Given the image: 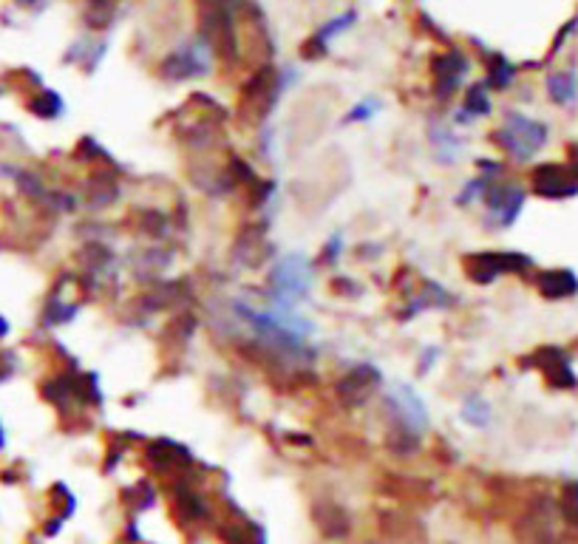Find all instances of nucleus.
Instances as JSON below:
<instances>
[{
	"instance_id": "1",
	"label": "nucleus",
	"mask_w": 578,
	"mask_h": 544,
	"mask_svg": "<svg viewBox=\"0 0 578 544\" xmlns=\"http://www.w3.org/2000/svg\"><path fill=\"white\" fill-rule=\"evenodd\" d=\"M315 281L312 258L304 253L281 255L267 272V298L278 312H298L309 301V287Z\"/></svg>"
},
{
	"instance_id": "2",
	"label": "nucleus",
	"mask_w": 578,
	"mask_h": 544,
	"mask_svg": "<svg viewBox=\"0 0 578 544\" xmlns=\"http://www.w3.org/2000/svg\"><path fill=\"white\" fill-rule=\"evenodd\" d=\"M490 142L514 162H533L550 142V128L522 111H505V120L490 130Z\"/></svg>"
},
{
	"instance_id": "3",
	"label": "nucleus",
	"mask_w": 578,
	"mask_h": 544,
	"mask_svg": "<svg viewBox=\"0 0 578 544\" xmlns=\"http://www.w3.org/2000/svg\"><path fill=\"white\" fill-rule=\"evenodd\" d=\"M239 4L241 0H202L199 35L210 46L213 57H222L224 63H236L241 54L239 23H236Z\"/></svg>"
},
{
	"instance_id": "4",
	"label": "nucleus",
	"mask_w": 578,
	"mask_h": 544,
	"mask_svg": "<svg viewBox=\"0 0 578 544\" xmlns=\"http://www.w3.org/2000/svg\"><path fill=\"white\" fill-rule=\"evenodd\" d=\"M462 264H465V275L479 287H488L505 275H524L533 270V258L519 250H479L462 258Z\"/></svg>"
},
{
	"instance_id": "5",
	"label": "nucleus",
	"mask_w": 578,
	"mask_h": 544,
	"mask_svg": "<svg viewBox=\"0 0 578 544\" xmlns=\"http://www.w3.org/2000/svg\"><path fill=\"white\" fill-rule=\"evenodd\" d=\"M287 74H278L272 65H261V69L241 86V117L250 122H264L275 108L278 96L284 94Z\"/></svg>"
},
{
	"instance_id": "6",
	"label": "nucleus",
	"mask_w": 578,
	"mask_h": 544,
	"mask_svg": "<svg viewBox=\"0 0 578 544\" xmlns=\"http://www.w3.org/2000/svg\"><path fill=\"white\" fill-rule=\"evenodd\" d=\"M485 224L493 230H510L519 216L524 213L527 205V190L519 181L510 179H493L488 190H485Z\"/></svg>"
},
{
	"instance_id": "7",
	"label": "nucleus",
	"mask_w": 578,
	"mask_h": 544,
	"mask_svg": "<svg viewBox=\"0 0 578 544\" xmlns=\"http://www.w3.org/2000/svg\"><path fill=\"white\" fill-rule=\"evenodd\" d=\"M213 65V52L202 35H196L176 46L173 52L159 63V74L171 82H185L193 77H205Z\"/></svg>"
},
{
	"instance_id": "8",
	"label": "nucleus",
	"mask_w": 578,
	"mask_h": 544,
	"mask_svg": "<svg viewBox=\"0 0 578 544\" xmlns=\"http://www.w3.org/2000/svg\"><path fill=\"white\" fill-rule=\"evenodd\" d=\"M531 188L541 199L550 202H565L578 196V171L570 162H544L531 173Z\"/></svg>"
},
{
	"instance_id": "9",
	"label": "nucleus",
	"mask_w": 578,
	"mask_h": 544,
	"mask_svg": "<svg viewBox=\"0 0 578 544\" xmlns=\"http://www.w3.org/2000/svg\"><path fill=\"white\" fill-rule=\"evenodd\" d=\"M383 386V374L372 360H360L352 369H346L343 377L335 383V394L343 406H360Z\"/></svg>"
},
{
	"instance_id": "10",
	"label": "nucleus",
	"mask_w": 578,
	"mask_h": 544,
	"mask_svg": "<svg viewBox=\"0 0 578 544\" xmlns=\"http://www.w3.org/2000/svg\"><path fill=\"white\" fill-rule=\"evenodd\" d=\"M471 71V60L459 52L457 46H448L442 54L431 60V80H434V96L437 100H451L462 80Z\"/></svg>"
},
{
	"instance_id": "11",
	"label": "nucleus",
	"mask_w": 578,
	"mask_h": 544,
	"mask_svg": "<svg viewBox=\"0 0 578 544\" xmlns=\"http://www.w3.org/2000/svg\"><path fill=\"white\" fill-rule=\"evenodd\" d=\"M454 304L457 301L451 289H445L434 278H425V281H420V289L406 295V306L398 312V321H415L423 312H442Z\"/></svg>"
},
{
	"instance_id": "12",
	"label": "nucleus",
	"mask_w": 578,
	"mask_h": 544,
	"mask_svg": "<svg viewBox=\"0 0 578 544\" xmlns=\"http://www.w3.org/2000/svg\"><path fill=\"white\" fill-rule=\"evenodd\" d=\"M536 369L544 374V381L553 389H575L578 383V377L573 372V360L558 346H544V349L536 352Z\"/></svg>"
},
{
	"instance_id": "13",
	"label": "nucleus",
	"mask_w": 578,
	"mask_h": 544,
	"mask_svg": "<svg viewBox=\"0 0 578 544\" xmlns=\"http://www.w3.org/2000/svg\"><path fill=\"white\" fill-rule=\"evenodd\" d=\"M355 23H357V12H355V9H346L343 14H338V18L326 21L321 29H315V35H312V38L304 43L301 54H304L306 60H318V57H323V54H326V48H329V40H332V38H340L343 31H349Z\"/></svg>"
},
{
	"instance_id": "14",
	"label": "nucleus",
	"mask_w": 578,
	"mask_h": 544,
	"mask_svg": "<svg viewBox=\"0 0 578 544\" xmlns=\"http://www.w3.org/2000/svg\"><path fill=\"white\" fill-rule=\"evenodd\" d=\"M536 289L548 301H570L578 295V275L575 270H567V267L541 270L536 275Z\"/></svg>"
},
{
	"instance_id": "15",
	"label": "nucleus",
	"mask_w": 578,
	"mask_h": 544,
	"mask_svg": "<svg viewBox=\"0 0 578 544\" xmlns=\"http://www.w3.org/2000/svg\"><path fill=\"white\" fill-rule=\"evenodd\" d=\"M493 113V103H490V88L485 80L473 82V86L465 88V96H462V105L454 113V125H473L476 120H485Z\"/></svg>"
},
{
	"instance_id": "16",
	"label": "nucleus",
	"mask_w": 578,
	"mask_h": 544,
	"mask_svg": "<svg viewBox=\"0 0 578 544\" xmlns=\"http://www.w3.org/2000/svg\"><path fill=\"white\" fill-rule=\"evenodd\" d=\"M428 145H431L437 164H457L462 156V147H465V142L454 134L448 122H440V120L428 125Z\"/></svg>"
},
{
	"instance_id": "17",
	"label": "nucleus",
	"mask_w": 578,
	"mask_h": 544,
	"mask_svg": "<svg viewBox=\"0 0 578 544\" xmlns=\"http://www.w3.org/2000/svg\"><path fill=\"white\" fill-rule=\"evenodd\" d=\"M459 420L465 423L468 428H479V431H485L493 420V406L482 398L479 391H468L465 398H462V406H459Z\"/></svg>"
},
{
	"instance_id": "18",
	"label": "nucleus",
	"mask_w": 578,
	"mask_h": 544,
	"mask_svg": "<svg viewBox=\"0 0 578 544\" xmlns=\"http://www.w3.org/2000/svg\"><path fill=\"white\" fill-rule=\"evenodd\" d=\"M548 96L561 108L575 105L578 103V74L575 71H553L548 77Z\"/></svg>"
},
{
	"instance_id": "19",
	"label": "nucleus",
	"mask_w": 578,
	"mask_h": 544,
	"mask_svg": "<svg viewBox=\"0 0 578 544\" xmlns=\"http://www.w3.org/2000/svg\"><path fill=\"white\" fill-rule=\"evenodd\" d=\"M514 80H516V65L510 63L505 54H488V88L493 91H507L510 86H514Z\"/></svg>"
},
{
	"instance_id": "20",
	"label": "nucleus",
	"mask_w": 578,
	"mask_h": 544,
	"mask_svg": "<svg viewBox=\"0 0 578 544\" xmlns=\"http://www.w3.org/2000/svg\"><path fill=\"white\" fill-rule=\"evenodd\" d=\"M29 111L40 120H60L65 113V100L54 88H38L29 100Z\"/></svg>"
},
{
	"instance_id": "21",
	"label": "nucleus",
	"mask_w": 578,
	"mask_h": 544,
	"mask_svg": "<svg viewBox=\"0 0 578 544\" xmlns=\"http://www.w3.org/2000/svg\"><path fill=\"white\" fill-rule=\"evenodd\" d=\"M80 315V304L65 301L60 292L48 295V301L43 306V323L46 326H63V323H71Z\"/></svg>"
},
{
	"instance_id": "22",
	"label": "nucleus",
	"mask_w": 578,
	"mask_h": 544,
	"mask_svg": "<svg viewBox=\"0 0 578 544\" xmlns=\"http://www.w3.org/2000/svg\"><path fill=\"white\" fill-rule=\"evenodd\" d=\"M493 179H485V176H473V179H465V185L459 188V193H457V207H471V205H476V202H482L485 199V190H488V185H490Z\"/></svg>"
},
{
	"instance_id": "23",
	"label": "nucleus",
	"mask_w": 578,
	"mask_h": 544,
	"mask_svg": "<svg viewBox=\"0 0 578 544\" xmlns=\"http://www.w3.org/2000/svg\"><path fill=\"white\" fill-rule=\"evenodd\" d=\"M380 108H383V103H380L377 96H366V100L355 103L349 111H346L343 122H346V125H355V122H372V120L377 117V113H380Z\"/></svg>"
},
{
	"instance_id": "24",
	"label": "nucleus",
	"mask_w": 578,
	"mask_h": 544,
	"mask_svg": "<svg viewBox=\"0 0 578 544\" xmlns=\"http://www.w3.org/2000/svg\"><path fill=\"white\" fill-rule=\"evenodd\" d=\"M340 258H343V236L335 233V236H329V241L323 244L318 264H323V267H329V270H335Z\"/></svg>"
},
{
	"instance_id": "25",
	"label": "nucleus",
	"mask_w": 578,
	"mask_h": 544,
	"mask_svg": "<svg viewBox=\"0 0 578 544\" xmlns=\"http://www.w3.org/2000/svg\"><path fill=\"white\" fill-rule=\"evenodd\" d=\"M476 173L479 176H485V179H502L505 176V164L499 159H476Z\"/></svg>"
},
{
	"instance_id": "26",
	"label": "nucleus",
	"mask_w": 578,
	"mask_h": 544,
	"mask_svg": "<svg viewBox=\"0 0 578 544\" xmlns=\"http://www.w3.org/2000/svg\"><path fill=\"white\" fill-rule=\"evenodd\" d=\"M440 355H442V349H440V346H425V349H423V355H420V366H417V374L423 377V374H428V372H431V369L437 366Z\"/></svg>"
},
{
	"instance_id": "27",
	"label": "nucleus",
	"mask_w": 578,
	"mask_h": 544,
	"mask_svg": "<svg viewBox=\"0 0 578 544\" xmlns=\"http://www.w3.org/2000/svg\"><path fill=\"white\" fill-rule=\"evenodd\" d=\"M117 0H91V6H96V9H103V12H108V6H113Z\"/></svg>"
},
{
	"instance_id": "28",
	"label": "nucleus",
	"mask_w": 578,
	"mask_h": 544,
	"mask_svg": "<svg viewBox=\"0 0 578 544\" xmlns=\"http://www.w3.org/2000/svg\"><path fill=\"white\" fill-rule=\"evenodd\" d=\"M6 335H9V321H6L4 315H0V340H4Z\"/></svg>"
},
{
	"instance_id": "29",
	"label": "nucleus",
	"mask_w": 578,
	"mask_h": 544,
	"mask_svg": "<svg viewBox=\"0 0 578 544\" xmlns=\"http://www.w3.org/2000/svg\"><path fill=\"white\" fill-rule=\"evenodd\" d=\"M6 445V437H4V425H0V448Z\"/></svg>"
}]
</instances>
